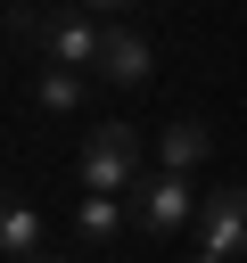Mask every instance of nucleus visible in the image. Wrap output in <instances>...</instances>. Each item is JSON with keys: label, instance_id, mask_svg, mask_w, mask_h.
Here are the masks:
<instances>
[{"label": "nucleus", "instance_id": "obj_1", "mask_svg": "<svg viewBox=\"0 0 247 263\" xmlns=\"http://www.w3.org/2000/svg\"><path fill=\"white\" fill-rule=\"evenodd\" d=\"M140 132L132 123H99L91 140H82V189L91 197H132L140 189Z\"/></svg>", "mask_w": 247, "mask_h": 263}, {"label": "nucleus", "instance_id": "obj_2", "mask_svg": "<svg viewBox=\"0 0 247 263\" xmlns=\"http://www.w3.org/2000/svg\"><path fill=\"white\" fill-rule=\"evenodd\" d=\"M198 189H189V173H148L140 189H132V222L148 230V238H173V230H198Z\"/></svg>", "mask_w": 247, "mask_h": 263}, {"label": "nucleus", "instance_id": "obj_3", "mask_svg": "<svg viewBox=\"0 0 247 263\" xmlns=\"http://www.w3.org/2000/svg\"><path fill=\"white\" fill-rule=\"evenodd\" d=\"M99 41H107V25H99L91 8H66V16L41 25V58H49V66H74V74L99 66Z\"/></svg>", "mask_w": 247, "mask_h": 263}, {"label": "nucleus", "instance_id": "obj_4", "mask_svg": "<svg viewBox=\"0 0 247 263\" xmlns=\"http://www.w3.org/2000/svg\"><path fill=\"white\" fill-rule=\"evenodd\" d=\"M198 247L222 255V263L247 255V181H239V189H214V197L198 205Z\"/></svg>", "mask_w": 247, "mask_h": 263}, {"label": "nucleus", "instance_id": "obj_5", "mask_svg": "<svg viewBox=\"0 0 247 263\" xmlns=\"http://www.w3.org/2000/svg\"><path fill=\"white\" fill-rule=\"evenodd\" d=\"M99 82H115V90H140L148 74H156V49H148V33H132L123 16L107 25V41H99V66H91Z\"/></svg>", "mask_w": 247, "mask_h": 263}, {"label": "nucleus", "instance_id": "obj_6", "mask_svg": "<svg viewBox=\"0 0 247 263\" xmlns=\"http://www.w3.org/2000/svg\"><path fill=\"white\" fill-rule=\"evenodd\" d=\"M206 156H214V132H206L198 115H181V123L156 132V173H198Z\"/></svg>", "mask_w": 247, "mask_h": 263}, {"label": "nucleus", "instance_id": "obj_7", "mask_svg": "<svg viewBox=\"0 0 247 263\" xmlns=\"http://www.w3.org/2000/svg\"><path fill=\"white\" fill-rule=\"evenodd\" d=\"M0 255H8V263H49V238H41V214H33L25 197H8V214H0Z\"/></svg>", "mask_w": 247, "mask_h": 263}, {"label": "nucleus", "instance_id": "obj_8", "mask_svg": "<svg viewBox=\"0 0 247 263\" xmlns=\"http://www.w3.org/2000/svg\"><path fill=\"white\" fill-rule=\"evenodd\" d=\"M123 230V197H91L82 189V205H74V247H107Z\"/></svg>", "mask_w": 247, "mask_h": 263}, {"label": "nucleus", "instance_id": "obj_9", "mask_svg": "<svg viewBox=\"0 0 247 263\" xmlns=\"http://www.w3.org/2000/svg\"><path fill=\"white\" fill-rule=\"evenodd\" d=\"M33 107H41V115H74V107H82V74H74V66H49V74L33 82Z\"/></svg>", "mask_w": 247, "mask_h": 263}, {"label": "nucleus", "instance_id": "obj_10", "mask_svg": "<svg viewBox=\"0 0 247 263\" xmlns=\"http://www.w3.org/2000/svg\"><path fill=\"white\" fill-rule=\"evenodd\" d=\"M74 8H91V16H123V8H140V0H74Z\"/></svg>", "mask_w": 247, "mask_h": 263}, {"label": "nucleus", "instance_id": "obj_11", "mask_svg": "<svg viewBox=\"0 0 247 263\" xmlns=\"http://www.w3.org/2000/svg\"><path fill=\"white\" fill-rule=\"evenodd\" d=\"M189 263H222V255H206V247H198V255H189Z\"/></svg>", "mask_w": 247, "mask_h": 263}, {"label": "nucleus", "instance_id": "obj_12", "mask_svg": "<svg viewBox=\"0 0 247 263\" xmlns=\"http://www.w3.org/2000/svg\"><path fill=\"white\" fill-rule=\"evenodd\" d=\"M49 263H66V255H49Z\"/></svg>", "mask_w": 247, "mask_h": 263}]
</instances>
